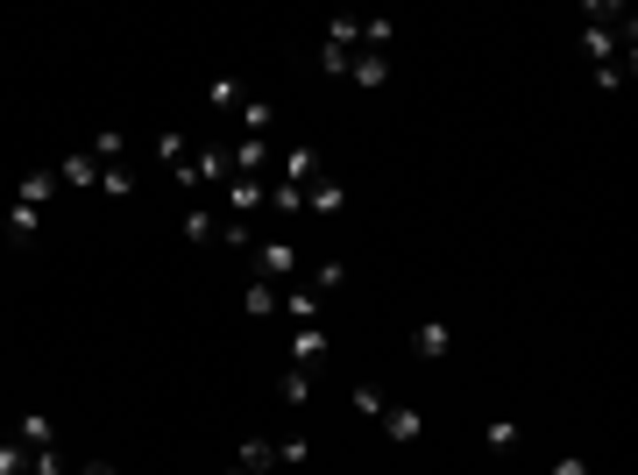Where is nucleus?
I'll use <instances>...</instances> for the list:
<instances>
[{
  "mask_svg": "<svg viewBox=\"0 0 638 475\" xmlns=\"http://www.w3.org/2000/svg\"><path fill=\"white\" fill-rule=\"evenodd\" d=\"M185 242H220V206L199 199V206L185 213Z\"/></svg>",
  "mask_w": 638,
  "mask_h": 475,
  "instance_id": "4468645a",
  "label": "nucleus"
},
{
  "mask_svg": "<svg viewBox=\"0 0 638 475\" xmlns=\"http://www.w3.org/2000/svg\"><path fill=\"white\" fill-rule=\"evenodd\" d=\"M185 156H192V149H185V135H178V128H171V135H156V164H164V171H178Z\"/></svg>",
  "mask_w": 638,
  "mask_h": 475,
  "instance_id": "b1692460",
  "label": "nucleus"
},
{
  "mask_svg": "<svg viewBox=\"0 0 638 475\" xmlns=\"http://www.w3.org/2000/svg\"><path fill=\"white\" fill-rule=\"evenodd\" d=\"M227 475H249V468H227Z\"/></svg>",
  "mask_w": 638,
  "mask_h": 475,
  "instance_id": "e433bc0d",
  "label": "nucleus"
},
{
  "mask_svg": "<svg viewBox=\"0 0 638 475\" xmlns=\"http://www.w3.org/2000/svg\"><path fill=\"white\" fill-rule=\"evenodd\" d=\"M348 206V192H341V178H319L312 192H305V213H319V220H334Z\"/></svg>",
  "mask_w": 638,
  "mask_h": 475,
  "instance_id": "f8f14e48",
  "label": "nucleus"
},
{
  "mask_svg": "<svg viewBox=\"0 0 638 475\" xmlns=\"http://www.w3.org/2000/svg\"><path fill=\"white\" fill-rule=\"evenodd\" d=\"M234 114H242V128H249V135H270V128H277V107H270V100H256V93L234 107Z\"/></svg>",
  "mask_w": 638,
  "mask_h": 475,
  "instance_id": "aec40b11",
  "label": "nucleus"
},
{
  "mask_svg": "<svg viewBox=\"0 0 638 475\" xmlns=\"http://www.w3.org/2000/svg\"><path fill=\"white\" fill-rule=\"evenodd\" d=\"M327 355H334V334H327V327H298V334H291V369H312V376H319V362H327Z\"/></svg>",
  "mask_w": 638,
  "mask_h": 475,
  "instance_id": "20e7f679",
  "label": "nucleus"
},
{
  "mask_svg": "<svg viewBox=\"0 0 638 475\" xmlns=\"http://www.w3.org/2000/svg\"><path fill=\"white\" fill-rule=\"evenodd\" d=\"M319 64H327V78H348V64H355V50H334V43H319Z\"/></svg>",
  "mask_w": 638,
  "mask_h": 475,
  "instance_id": "473e14b6",
  "label": "nucleus"
},
{
  "mask_svg": "<svg viewBox=\"0 0 638 475\" xmlns=\"http://www.w3.org/2000/svg\"><path fill=\"white\" fill-rule=\"evenodd\" d=\"M277 178L298 185V192H312L319 178H327V164H319V149H312V142H291V149H284V164H277Z\"/></svg>",
  "mask_w": 638,
  "mask_h": 475,
  "instance_id": "f03ea898",
  "label": "nucleus"
},
{
  "mask_svg": "<svg viewBox=\"0 0 638 475\" xmlns=\"http://www.w3.org/2000/svg\"><path fill=\"white\" fill-rule=\"evenodd\" d=\"M227 171H234V178H263V171H270V142H263V135H242V142L227 149Z\"/></svg>",
  "mask_w": 638,
  "mask_h": 475,
  "instance_id": "39448f33",
  "label": "nucleus"
},
{
  "mask_svg": "<svg viewBox=\"0 0 638 475\" xmlns=\"http://www.w3.org/2000/svg\"><path fill=\"white\" fill-rule=\"evenodd\" d=\"M263 206H270L277 220H291V213H305V192H298V185H284V178H270V199H263Z\"/></svg>",
  "mask_w": 638,
  "mask_h": 475,
  "instance_id": "412c9836",
  "label": "nucleus"
},
{
  "mask_svg": "<svg viewBox=\"0 0 638 475\" xmlns=\"http://www.w3.org/2000/svg\"><path fill=\"white\" fill-rule=\"evenodd\" d=\"M15 199H22V206H50V199H57V171H29V178L15 185Z\"/></svg>",
  "mask_w": 638,
  "mask_h": 475,
  "instance_id": "dca6fc26",
  "label": "nucleus"
},
{
  "mask_svg": "<svg viewBox=\"0 0 638 475\" xmlns=\"http://www.w3.org/2000/svg\"><path fill=\"white\" fill-rule=\"evenodd\" d=\"M220 199H227V213H234V220H256V213H263V199H270V178H227V192H220Z\"/></svg>",
  "mask_w": 638,
  "mask_h": 475,
  "instance_id": "7ed1b4c3",
  "label": "nucleus"
},
{
  "mask_svg": "<svg viewBox=\"0 0 638 475\" xmlns=\"http://www.w3.org/2000/svg\"><path fill=\"white\" fill-rule=\"evenodd\" d=\"M234 468H249V475H284V468H277V440H242V447H234Z\"/></svg>",
  "mask_w": 638,
  "mask_h": 475,
  "instance_id": "1a4fd4ad",
  "label": "nucleus"
},
{
  "mask_svg": "<svg viewBox=\"0 0 638 475\" xmlns=\"http://www.w3.org/2000/svg\"><path fill=\"white\" fill-rule=\"evenodd\" d=\"M341 284H348V263H341V256H319V270H312V291H319V298H334Z\"/></svg>",
  "mask_w": 638,
  "mask_h": 475,
  "instance_id": "4be33fe9",
  "label": "nucleus"
},
{
  "mask_svg": "<svg viewBox=\"0 0 638 475\" xmlns=\"http://www.w3.org/2000/svg\"><path fill=\"white\" fill-rule=\"evenodd\" d=\"M8 234H43V206H8Z\"/></svg>",
  "mask_w": 638,
  "mask_h": 475,
  "instance_id": "a878e982",
  "label": "nucleus"
},
{
  "mask_svg": "<svg viewBox=\"0 0 638 475\" xmlns=\"http://www.w3.org/2000/svg\"><path fill=\"white\" fill-rule=\"evenodd\" d=\"M15 440H22L29 454H36V447H57V426H50L43 412H22V426H15Z\"/></svg>",
  "mask_w": 638,
  "mask_h": 475,
  "instance_id": "f3484780",
  "label": "nucleus"
},
{
  "mask_svg": "<svg viewBox=\"0 0 638 475\" xmlns=\"http://www.w3.org/2000/svg\"><path fill=\"white\" fill-rule=\"evenodd\" d=\"M242 100H249V86H242V78H213V86H206V107H220V114H234Z\"/></svg>",
  "mask_w": 638,
  "mask_h": 475,
  "instance_id": "6ab92c4d",
  "label": "nucleus"
},
{
  "mask_svg": "<svg viewBox=\"0 0 638 475\" xmlns=\"http://www.w3.org/2000/svg\"><path fill=\"white\" fill-rule=\"evenodd\" d=\"M376 426H383L390 440H419V433H426V419H419L412 405H383V412H376Z\"/></svg>",
  "mask_w": 638,
  "mask_h": 475,
  "instance_id": "9d476101",
  "label": "nucleus"
},
{
  "mask_svg": "<svg viewBox=\"0 0 638 475\" xmlns=\"http://www.w3.org/2000/svg\"><path fill=\"white\" fill-rule=\"evenodd\" d=\"M305 461H312V440H305V433L277 440V468H305Z\"/></svg>",
  "mask_w": 638,
  "mask_h": 475,
  "instance_id": "bb28decb",
  "label": "nucleus"
},
{
  "mask_svg": "<svg viewBox=\"0 0 638 475\" xmlns=\"http://www.w3.org/2000/svg\"><path fill=\"white\" fill-rule=\"evenodd\" d=\"M100 192H107V199H128V192H135V171H128V164H107V171H100Z\"/></svg>",
  "mask_w": 638,
  "mask_h": 475,
  "instance_id": "393cba45",
  "label": "nucleus"
},
{
  "mask_svg": "<svg viewBox=\"0 0 638 475\" xmlns=\"http://www.w3.org/2000/svg\"><path fill=\"white\" fill-rule=\"evenodd\" d=\"M86 149L100 156V171H107V164H121V149H128V135H114V128H100V135H93Z\"/></svg>",
  "mask_w": 638,
  "mask_h": 475,
  "instance_id": "5701e85b",
  "label": "nucleus"
},
{
  "mask_svg": "<svg viewBox=\"0 0 638 475\" xmlns=\"http://www.w3.org/2000/svg\"><path fill=\"white\" fill-rule=\"evenodd\" d=\"M242 312H249V320H270V312H284V291H277V284H263V277H249Z\"/></svg>",
  "mask_w": 638,
  "mask_h": 475,
  "instance_id": "9b49d317",
  "label": "nucleus"
},
{
  "mask_svg": "<svg viewBox=\"0 0 638 475\" xmlns=\"http://www.w3.org/2000/svg\"><path fill=\"white\" fill-rule=\"evenodd\" d=\"M483 440H490V454H511V447H518V426H511V419H490Z\"/></svg>",
  "mask_w": 638,
  "mask_h": 475,
  "instance_id": "c85d7f7f",
  "label": "nucleus"
},
{
  "mask_svg": "<svg viewBox=\"0 0 638 475\" xmlns=\"http://www.w3.org/2000/svg\"><path fill=\"white\" fill-rule=\"evenodd\" d=\"M263 234H256V220H234V213H220V249H256Z\"/></svg>",
  "mask_w": 638,
  "mask_h": 475,
  "instance_id": "a211bd4d",
  "label": "nucleus"
},
{
  "mask_svg": "<svg viewBox=\"0 0 638 475\" xmlns=\"http://www.w3.org/2000/svg\"><path fill=\"white\" fill-rule=\"evenodd\" d=\"M348 86H362V93H383V86H390V57H383V50H355V64H348Z\"/></svg>",
  "mask_w": 638,
  "mask_h": 475,
  "instance_id": "0eeeda50",
  "label": "nucleus"
},
{
  "mask_svg": "<svg viewBox=\"0 0 638 475\" xmlns=\"http://www.w3.org/2000/svg\"><path fill=\"white\" fill-rule=\"evenodd\" d=\"M277 398H284L291 412H305V405H312V369H284V376H277Z\"/></svg>",
  "mask_w": 638,
  "mask_h": 475,
  "instance_id": "2eb2a0df",
  "label": "nucleus"
},
{
  "mask_svg": "<svg viewBox=\"0 0 638 475\" xmlns=\"http://www.w3.org/2000/svg\"><path fill=\"white\" fill-rule=\"evenodd\" d=\"M319 312H327V298H319L312 284H284V320L291 327H319Z\"/></svg>",
  "mask_w": 638,
  "mask_h": 475,
  "instance_id": "423d86ee",
  "label": "nucleus"
},
{
  "mask_svg": "<svg viewBox=\"0 0 638 475\" xmlns=\"http://www.w3.org/2000/svg\"><path fill=\"white\" fill-rule=\"evenodd\" d=\"M348 405H355V412H369V419H376V412H383V405H390V398H383V390H376V383H355V390H348Z\"/></svg>",
  "mask_w": 638,
  "mask_h": 475,
  "instance_id": "c756f323",
  "label": "nucleus"
},
{
  "mask_svg": "<svg viewBox=\"0 0 638 475\" xmlns=\"http://www.w3.org/2000/svg\"><path fill=\"white\" fill-rule=\"evenodd\" d=\"M553 475H596V468H589L582 454H561V461H553Z\"/></svg>",
  "mask_w": 638,
  "mask_h": 475,
  "instance_id": "f704fd0d",
  "label": "nucleus"
},
{
  "mask_svg": "<svg viewBox=\"0 0 638 475\" xmlns=\"http://www.w3.org/2000/svg\"><path fill=\"white\" fill-rule=\"evenodd\" d=\"M57 178H64V185H93V192H100V156H93V149H71Z\"/></svg>",
  "mask_w": 638,
  "mask_h": 475,
  "instance_id": "ddd939ff",
  "label": "nucleus"
},
{
  "mask_svg": "<svg viewBox=\"0 0 638 475\" xmlns=\"http://www.w3.org/2000/svg\"><path fill=\"white\" fill-rule=\"evenodd\" d=\"M78 475H114V468H107V461H93V468H78Z\"/></svg>",
  "mask_w": 638,
  "mask_h": 475,
  "instance_id": "c9c22d12",
  "label": "nucleus"
},
{
  "mask_svg": "<svg viewBox=\"0 0 638 475\" xmlns=\"http://www.w3.org/2000/svg\"><path fill=\"white\" fill-rule=\"evenodd\" d=\"M256 277L284 291V284L298 277V242H284V234H263V242H256Z\"/></svg>",
  "mask_w": 638,
  "mask_h": 475,
  "instance_id": "f257e3e1",
  "label": "nucleus"
},
{
  "mask_svg": "<svg viewBox=\"0 0 638 475\" xmlns=\"http://www.w3.org/2000/svg\"><path fill=\"white\" fill-rule=\"evenodd\" d=\"M624 86V64H596V93H617Z\"/></svg>",
  "mask_w": 638,
  "mask_h": 475,
  "instance_id": "72a5a7b5",
  "label": "nucleus"
},
{
  "mask_svg": "<svg viewBox=\"0 0 638 475\" xmlns=\"http://www.w3.org/2000/svg\"><path fill=\"white\" fill-rule=\"evenodd\" d=\"M390 43H397V29L369 15V22H362V50H383V57H390Z\"/></svg>",
  "mask_w": 638,
  "mask_h": 475,
  "instance_id": "cd10ccee",
  "label": "nucleus"
},
{
  "mask_svg": "<svg viewBox=\"0 0 638 475\" xmlns=\"http://www.w3.org/2000/svg\"><path fill=\"white\" fill-rule=\"evenodd\" d=\"M412 348H419L426 362H447V355H454V327H447V320H419V327H412Z\"/></svg>",
  "mask_w": 638,
  "mask_h": 475,
  "instance_id": "6e6552de",
  "label": "nucleus"
},
{
  "mask_svg": "<svg viewBox=\"0 0 638 475\" xmlns=\"http://www.w3.org/2000/svg\"><path fill=\"white\" fill-rule=\"evenodd\" d=\"M0 475H29V447L22 440H0Z\"/></svg>",
  "mask_w": 638,
  "mask_h": 475,
  "instance_id": "7c9ffc66",
  "label": "nucleus"
},
{
  "mask_svg": "<svg viewBox=\"0 0 638 475\" xmlns=\"http://www.w3.org/2000/svg\"><path fill=\"white\" fill-rule=\"evenodd\" d=\"M29 475H71V468H64L57 447H36V454H29Z\"/></svg>",
  "mask_w": 638,
  "mask_h": 475,
  "instance_id": "2f4dec72",
  "label": "nucleus"
}]
</instances>
